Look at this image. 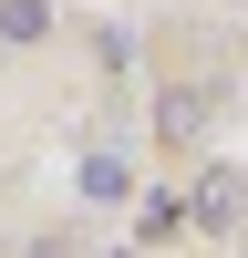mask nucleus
<instances>
[{"label": "nucleus", "instance_id": "1", "mask_svg": "<svg viewBox=\"0 0 248 258\" xmlns=\"http://www.w3.org/2000/svg\"><path fill=\"white\" fill-rule=\"evenodd\" d=\"M83 197H93V207H124V197H135V165H124V155H83Z\"/></svg>", "mask_w": 248, "mask_h": 258}, {"label": "nucleus", "instance_id": "2", "mask_svg": "<svg viewBox=\"0 0 248 258\" xmlns=\"http://www.w3.org/2000/svg\"><path fill=\"white\" fill-rule=\"evenodd\" d=\"M52 31V0H0V41H41Z\"/></svg>", "mask_w": 248, "mask_h": 258}, {"label": "nucleus", "instance_id": "3", "mask_svg": "<svg viewBox=\"0 0 248 258\" xmlns=\"http://www.w3.org/2000/svg\"><path fill=\"white\" fill-rule=\"evenodd\" d=\"M114 258H135V248H114Z\"/></svg>", "mask_w": 248, "mask_h": 258}]
</instances>
